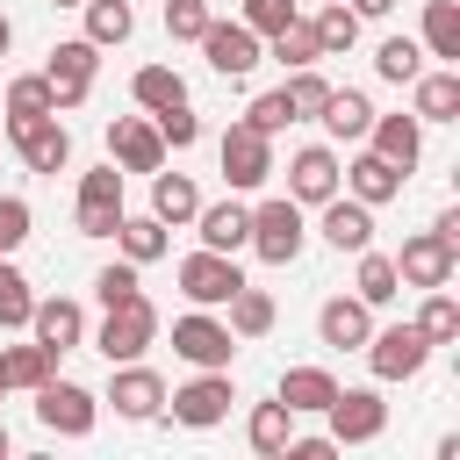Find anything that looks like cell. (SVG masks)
<instances>
[{
  "mask_svg": "<svg viewBox=\"0 0 460 460\" xmlns=\"http://www.w3.org/2000/svg\"><path fill=\"white\" fill-rule=\"evenodd\" d=\"M266 266H295L302 259V244H309V223H302V201H288V194H273V201H259L252 208V237H244Z\"/></svg>",
  "mask_w": 460,
  "mask_h": 460,
  "instance_id": "cell-1",
  "label": "cell"
},
{
  "mask_svg": "<svg viewBox=\"0 0 460 460\" xmlns=\"http://www.w3.org/2000/svg\"><path fill=\"white\" fill-rule=\"evenodd\" d=\"M151 338H158V309H151V295L115 302V309L101 316V331H93V345H101V359H108V367L144 359V352H151Z\"/></svg>",
  "mask_w": 460,
  "mask_h": 460,
  "instance_id": "cell-2",
  "label": "cell"
},
{
  "mask_svg": "<svg viewBox=\"0 0 460 460\" xmlns=\"http://www.w3.org/2000/svg\"><path fill=\"white\" fill-rule=\"evenodd\" d=\"M216 158H223L230 194H252V187H266V180H273V137H266V129H252V122H230Z\"/></svg>",
  "mask_w": 460,
  "mask_h": 460,
  "instance_id": "cell-3",
  "label": "cell"
},
{
  "mask_svg": "<svg viewBox=\"0 0 460 460\" xmlns=\"http://www.w3.org/2000/svg\"><path fill=\"white\" fill-rule=\"evenodd\" d=\"M237 288H244V273H237L230 252H208V244H201V252L180 259V295H187L194 309H223Z\"/></svg>",
  "mask_w": 460,
  "mask_h": 460,
  "instance_id": "cell-4",
  "label": "cell"
},
{
  "mask_svg": "<svg viewBox=\"0 0 460 460\" xmlns=\"http://www.w3.org/2000/svg\"><path fill=\"white\" fill-rule=\"evenodd\" d=\"M359 352H367L374 381H410V374H424V359H431V338H424L417 323H388V331H374Z\"/></svg>",
  "mask_w": 460,
  "mask_h": 460,
  "instance_id": "cell-5",
  "label": "cell"
},
{
  "mask_svg": "<svg viewBox=\"0 0 460 460\" xmlns=\"http://www.w3.org/2000/svg\"><path fill=\"white\" fill-rule=\"evenodd\" d=\"M323 417H331V438H338V446H374V438L388 431L381 388H338V395L323 402Z\"/></svg>",
  "mask_w": 460,
  "mask_h": 460,
  "instance_id": "cell-6",
  "label": "cell"
},
{
  "mask_svg": "<svg viewBox=\"0 0 460 460\" xmlns=\"http://www.w3.org/2000/svg\"><path fill=\"white\" fill-rule=\"evenodd\" d=\"M93 72H101V43L72 36V43H58V50H50L43 79H50V101H58V115H65V108H79V101L93 93Z\"/></svg>",
  "mask_w": 460,
  "mask_h": 460,
  "instance_id": "cell-7",
  "label": "cell"
},
{
  "mask_svg": "<svg viewBox=\"0 0 460 460\" xmlns=\"http://www.w3.org/2000/svg\"><path fill=\"white\" fill-rule=\"evenodd\" d=\"M165 402H172V417H180V424H194V431L223 424V417H230V402H237V395H230V367H201V374H194V381H180Z\"/></svg>",
  "mask_w": 460,
  "mask_h": 460,
  "instance_id": "cell-8",
  "label": "cell"
},
{
  "mask_svg": "<svg viewBox=\"0 0 460 460\" xmlns=\"http://www.w3.org/2000/svg\"><path fill=\"white\" fill-rule=\"evenodd\" d=\"M36 417H43V431H58V438H86L93 417H101V395L79 388V381H43V388H36Z\"/></svg>",
  "mask_w": 460,
  "mask_h": 460,
  "instance_id": "cell-9",
  "label": "cell"
},
{
  "mask_svg": "<svg viewBox=\"0 0 460 460\" xmlns=\"http://www.w3.org/2000/svg\"><path fill=\"white\" fill-rule=\"evenodd\" d=\"M115 223H122V165L108 158L79 180V237H115Z\"/></svg>",
  "mask_w": 460,
  "mask_h": 460,
  "instance_id": "cell-10",
  "label": "cell"
},
{
  "mask_svg": "<svg viewBox=\"0 0 460 460\" xmlns=\"http://www.w3.org/2000/svg\"><path fill=\"white\" fill-rule=\"evenodd\" d=\"M7 137H14V151H22V165H29V172H65V165H72V129H65L58 115L14 122Z\"/></svg>",
  "mask_w": 460,
  "mask_h": 460,
  "instance_id": "cell-11",
  "label": "cell"
},
{
  "mask_svg": "<svg viewBox=\"0 0 460 460\" xmlns=\"http://www.w3.org/2000/svg\"><path fill=\"white\" fill-rule=\"evenodd\" d=\"M108 158H115L122 172H158V165H165V137H158V122H144V115H115V122H108Z\"/></svg>",
  "mask_w": 460,
  "mask_h": 460,
  "instance_id": "cell-12",
  "label": "cell"
},
{
  "mask_svg": "<svg viewBox=\"0 0 460 460\" xmlns=\"http://www.w3.org/2000/svg\"><path fill=\"white\" fill-rule=\"evenodd\" d=\"M453 266H460V252H453L446 237H431V230L402 237V252H395V273H402L410 288H453Z\"/></svg>",
  "mask_w": 460,
  "mask_h": 460,
  "instance_id": "cell-13",
  "label": "cell"
},
{
  "mask_svg": "<svg viewBox=\"0 0 460 460\" xmlns=\"http://www.w3.org/2000/svg\"><path fill=\"white\" fill-rule=\"evenodd\" d=\"M172 352H180L187 367H230L237 338H230V323H216L208 309H194V316H180V323H172Z\"/></svg>",
  "mask_w": 460,
  "mask_h": 460,
  "instance_id": "cell-14",
  "label": "cell"
},
{
  "mask_svg": "<svg viewBox=\"0 0 460 460\" xmlns=\"http://www.w3.org/2000/svg\"><path fill=\"white\" fill-rule=\"evenodd\" d=\"M331 194H338V151H331V144H302V151L288 158V201L316 208V201H331Z\"/></svg>",
  "mask_w": 460,
  "mask_h": 460,
  "instance_id": "cell-15",
  "label": "cell"
},
{
  "mask_svg": "<svg viewBox=\"0 0 460 460\" xmlns=\"http://www.w3.org/2000/svg\"><path fill=\"white\" fill-rule=\"evenodd\" d=\"M108 402H115V417H129V424H151V417L165 410V381H158L151 367L122 359V367H115V381H108Z\"/></svg>",
  "mask_w": 460,
  "mask_h": 460,
  "instance_id": "cell-16",
  "label": "cell"
},
{
  "mask_svg": "<svg viewBox=\"0 0 460 460\" xmlns=\"http://www.w3.org/2000/svg\"><path fill=\"white\" fill-rule=\"evenodd\" d=\"M201 50H208V65H216L223 79H244V72L266 58V43H259L244 22H208V29H201Z\"/></svg>",
  "mask_w": 460,
  "mask_h": 460,
  "instance_id": "cell-17",
  "label": "cell"
},
{
  "mask_svg": "<svg viewBox=\"0 0 460 460\" xmlns=\"http://www.w3.org/2000/svg\"><path fill=\"white\" fill-rule=\"evenodd\" d=\"M29 331H36V345L58 359V352L86 345V309H79L72 295H50V302H36V309H29Z\"/></svg>",
  "mask_w": 460,
  "mask_h": 460,
  "instance_id": "cell-18",
  "label": "cell"
},
{
  "mask_svg": "<svg viewBox=\"0 0 460 460\" xmlns=\"http://www.w3.org/2000/svg\"><path fill=\"white\" fill-rule=\"evenodd\" d=\"M316 208H323V223H316V230H323V244H331V252H367V244H374V208H367V201L331 194V201H316Z\"/></svg>",
  "mask_w": 460,
  "mask_h": 460,
  "instance_id": "cell-19",
  "label": "cell"
},
{
  "mask_svg": "<svg viewBox=\"0 0 460 460\" xmlns=\"http://www.w3.org/2000/svg\"><path fill=\"white\" fill-rule=\"evenodd\" d=\"M316 338L338 345V352H359V345L374 338V309H367L359 295H331V302L316 309Z\"/></svg>",
  "mask_w": 460,
  "mask_h": 460,
  "instance_id": "cell-20",
  "label": "cell"
},
{
  "mask_svg": "<svg viewBox=\"0 0 460 460\" xmlns=\"http://www.w3.org/2000/svg\"><path fill=\"white\" fill-rule=\"evenodd\" d=\"M367 151H381L388 165L410 172V165L424 158V122H417V115H374V122H367Z\"/></svg>",
  "mask_w": 460,
  "mask_h": 460,
  "instance_id": "cell-21",
  "label": "cell"
},
{
  "mask_svg": "<svg viewBox=\"0 0 460 460\" xmlns=\"http://www.w3.org/2000/svg\"><path fill=\"white\" fill-rule=\"evenodd\" d=\"M338 180H345V194H352V201H367V208H381V201H395V194H402V165H388L381 151H359Z\"/></svg>",
  "mask_w": 460,
  "mask_h": 460,
  "instance_id": "cell-22",
  "label": "cell"
},
{
  "mask_svg": "<svg viewBox=\"0 0 460 460\" xmlns=\"http://www.w3.org/2000/svg\"><path fill=\"white\" fill-rule=\"evenodd\" d=\"M194 230H201L208 252H244V237H252V208H244V201H208V208H194Z\"/></svg>",
  "mask_w": 460,
  "mask_h": 460,
  "instance_id": "cell-23",
  "label": "cell"
},
{
  "mask_svg": "<svg viewBox=\"0 0 460 460\" xmlns=\"http://www.w3.org/2000/svg\"><path fill=\"white\" fill-rule=\"evenodd\" d=\"M273 395H280V402H288V410H295V417H323V402H331V395H338V381H331V374H323V367H288V374H280V388H273Z\"/></svg>",
  "mask_w": 460,
  "mask_h": 460,
  "instance_id": "cell-24",
  "label": "cell"
},
{
  "mask_svg": "<svg viewBox=\"0 0 460 460\" xmlns=\"http://www.w3.org/2000/svg\"><path fill=\"white\" fill-rule=\"evenodd\" d=\"M417 122H460V72H417Z\"/></svg>",
  "mask_w": 460,
  "mask_h": 460,
  "instance_id": "cell-25",
  "label": "cell"
},
{
  "mask_svg": "<svg viewBox=\"0 0 460 460\" xmlns=\"http://www.w3.org/2000/svg\"><path fill=\"white\" fill-rule=\"evenodd\" d=\"M338 144H359L367 137V122H374V101L367 93H352V86H331V101H323V115H316Z\"/></svg>",
  "mask_w": 460,
  "mask_h": 460,
  "instance_id": "cell-26",
  "label": "cell"
},
{
  "mask_svg": "<svg viewBox=\"0 0 460 460\" xmlns=\"http://www.w3.org/2000/svg\"><path fill=\"white\" fill-rule=\"evenodd\" d=\"M194 208H201L194 180H187V172H165V165H158V172H151V216L180 230V223H194Z\"/></svg>",
  "mask_w": 460,
  "mask_h": 460,
  "instance_id": "cell-27",
  "label": "cell"
},
{
  "mask_svg": "<svg viewBox=\"0 0 460 460\" xmlns=\"http://www.w3.org/2000/svg\"><path fill=\"white\" fill-rule=\"evenodd\" d=\"M115 244H122V259H129V266H151V259H165V244H172V237H165V223H158V216H129V208H122Z\"/></svg>",
  "mask_w": 460,
  "mask_h": 460,
  "instance_id": "cell-28",
  "label": "cell"
},
{
  "mask_svg": "<svg viewBox=\"0 0 460 460\" xmlns=\"http://www.w3.org/2000/svg\"><path fill=\"white\" fill-rule=\"evenodd\" d=\"M352 259H359V280H352V288H359V302H367V309H388V302L402 295L395 259H388V252H374V244H367V252H352Z\"/></svg>",
  "mask_w": 460,
  "mask_h": 460,
  "instance_id": "cell-29",
  "label": "cell"
},
{
  "mask_svg": "<svg viewBox=\"0 0 460 460\" xmlns=\"http://www.w3.org/2000/svg\"><path fill=\"white\" fill-rule=\"evenodd\" d=\"M244 438H252V453H266V460H280L288 453V438H295V410L273 395V402H259L252 410V424H244Z\"/></svg>",
  "mask_w": 460,
  "mask_h": 460,
  "instance_id": "cell-30",
  "label": "cell"
},
{
  "mask_svg": "<svg viewBox=\"0 0 460 460\" xmlns=\"http://www.w3.org/2000/svg\"><path fill=\"white\" fill-rule=\"evenodd\" d=\"M129 93H137V108H144V115H165V108H180V101H187V79H180L172 65H144V72L129 79Z\"/></svg>",
  "mask_w": 460,
  "mask_h": 460,
  "instance_id": "cell-31",
  "label": "cell"
},
{
  "mask_svg": "<svg viewBox=\"0 0 460 460\" xmlns=\"http://www.w3.org/2000/svg\"><path fill=\"white\" fill-rule=\"evenodd\" d=\"M0 108H7V129H14V122H36V115H58V101H50V79H43V72H29V79H7Z\"/></svg>",
  "mask_w": 460,
  "mask_h": 460,
  "instance_id": "cell-32",
  "label": "cell"
},
{
  "mask_svg": "<svg viewBox=\"0 0 460 460\" xmlns=\"http://www.w3.org/2000/svg\"><path fill=\"white\" fill-rule=\"evenodd\" d=\"M223 309H230V338H266V331H273V295L252 288V280H244Z\"/></svg>",
  "mask_w": 460,
  "mask_h": 460,
  "instance_id": "cell-33",
  "label": "cell"
},
{
  "mask_svg": "<svg viewBox=\"0 0 460 460\" xmlns=\"http://www.w3.org/2000/svg\"><path fill=\"white\" fill-rule=\"evenodd\" d=\"M309 29H316V50H323V58H338V50H352V43H359V14H352L345 0H323Z\"/></svg>",
  "mask_w": 460,
  "mask_h": 460,
  "instance_id": "cell-34",
  "label": "cell"
},
{
  "mask_svg": "<svg viewBox=\"0 0 460 460\" xmlns=\"http://www.w3.org/2000/svg\"><path fill=\"white\" fill-rule=\"evenodd\" d=\"M424 50L446 58V65H460V0H431L424 7Z\"/></svg>",
  "mask_w": 460,
  "mask_h": 460,
  "instance_id": "cell-35",
  "label": "cell"
},
{
  "mask_svg": "<svg viewBox=\"0 0 460 460\" xmlns=\"http://www.w3.org/2000/svg\"><path fill=\"white\" fill-rule=\"evenodd\" d=\"M129 29H137L129 0H86V43L115 50V43H129Z\"/></svg>",
  "mask_w": 460,
  "mask_h": 460,
  "instance_id": "cell-36",
  "label": "cell"
},
{
  "mask_svg": "<svg viewBox=\"0 0 460 460\" xmlns=\"http://www.w3.org/2000/svg\"><path fill=\"white\" fill-rule=\"evenodd\" d=\"M266 58H280L288 72H302V65H316L323 50H316V29H309V22L295 14L288 29H273V36H266Z\"/></svg>",
  "mask_w": 460,
  "mask_h": 460,
  "instance_id": "cell-37",
  "label": "cell"
},
{
  "mask_svg": "<svg viewBox=\"0 0 460 460\" xmlns=\"http://www.w3.org/2000/svg\"><path fill=\"white\" fill-rule=\"evenodd\" d=\"M374 72H381L388 86H410V79L424 72V43H410V36H388V43L374 50Z\"/></svg>",
  "mask_w": 460,
  "mask_h": 460,
  "instance_id": "cell-38",
  "label": "cell"
},
{
  "mask_svg": "<svg viewBox=\"0 0 460 460\" xmlns=\"http://www.w3.org/2000/svg\"><path fill=\"white\" fill-rule=\"evenodd\" d=\"M280 93H288L295 122H316V115H323V101H331V79H323L316 65H302V72H288V86H280Z\"/></svg>",
  "mask_w": 460,
  "mask_h": 460,
  "instance_id": "cell-39",
  "label": "cell"
},
{
  "mask_svg": "<svg viewBox=\"0 0 460 460\" xmlns=\"http://www.w3.org/2000/svg\"><path fill=\"white\" fill-rule=\"evenodd\" d=\"M417 331H424L431 345H453V338H460V302H453L446 288H424V309H417Z\"/></svg>",
  "mask_w": 460,
  "mask_h": 460,
  "instance_id": "cell-40",
  "label": "cell"
},
{
  "mask_svg": "<svg viewBox=\"0 0 460 460\" xmlns=\"http://www.w3.org/2000/svg\"><path fill=\"white\" fill-rule=\"evenodd\" d=\"M0 367H7V388H29V395H36V388L50 381L58 359H50L43 345H14V352H0Z\"/></svg>",
  "mask_w": 460,
  "mask_h": 460,
  "instance_id": "cell-41",
  "label": "cell"
},
{
  "mask_svg": "<svg viewBox=\"0 0 460 460\" xmlns=\"http://www.w3.org/2000/svg\"><path fill=\"white\" fill-rule=\"evenodd\" d=\"M208 22H216L208 0H165V36H172V43H201Z\"/></svg>",
  "mask_w": 460,
  "mask_h": 460,
  "instance_id": "cell-42",
  "label": "cell"
},
{
  "mask_svg": "<svg viewBox=\"0 0 460 460\" xmlns=\"http://www.w3.org/2000/svg\"><path fill=\"white\" fill-rule=\"evenodd\" d=\"M29 309H36V295H29V280L0 259V331H22L29 323Z\"/></svg>",
  "mask_w": 460,
  "mask_h": 460,
  "instance_id": "cell-43",
  "label": "cell"
},
{
  "mask_svg": "<svg viewBox=\"0 0 460 460\" xmlns=\"http://www.w3.org/2000/svg\"><path fill=\"white\" fill-rule=\"evenodd\" d=\"M93 295H101V309H115V302H137L144 288H137V266L122 259V266H101L93 273Z\"/></svg>",
  "mask_w": 460,
  "mask_h": 460,
  "instance_id": "cell-44",
  "label": "cell"
},
{
  "mask_svg": "<svg viewBox=\"0 0 460 460\" xmlns=\"http://www.w3.org/2000/svg\"><path fill=\"white\" fill-rule=\"evenodd\" d=\"M244 122H252V129H266V137H280V129L295 122V108H288V93L273 86V93H259V101L244 108Z\"/></svg>",
  "mask_w": 460,
  "mask_h": 460,
  "instance_id": "cell-45",
  "label": "cell"
},
{
  "mask_svg": "<svg viewBox=\"0 0 460 460\" xmlns=\"http://www.w3.org/2000/svg\"><path fill=\"white\" fill-rule=\"evenodd\" d=\"M288 22H295V0H244V29H252L259 43H266L273 29H288Z\"/></svg>",
  "mask_w": 460,
  "mask_h": 460,
  "instance_id": "cell-46",
  "label": "cell"
},
{
  "mask_svg": "<svg viewBox=\"0 0 460 460\" xmlns=\"http://www.w3.org/2000/svg\"><path fill=\"white\" fill-rule=\"evenodd\" d=\"M158 122V137H165V151H187L194 137H201V122H194V108L180 101V108H165V115H151Z\"/></svg>",
  "mask_w": 460,
  "mask_h": 460,
  "instance_id": "cell-47",
  "label": "cell"
},
{
  "mask_svg": "<svg viewBox=\"0 0 460 460\" xmlns=\"http://www.w3.org/2000/svg\"><path fill=\"white\" fill-rule=\"evenodd\" d=\"M22 237H29V201H22V194H0V259H7Z\"/></svg>",
  "mask_w": 460,
  "mask_h": 460,
  "instance_id": "cell-48",
  "label": "cell"
},
{
  "mask_svg": "<svg viewBox=\"0 0 460 460\" xmlns=\"http://www.w3.org/2000/svg\"><path fill=\"white\" fill-rule=\"evenodd\" d=\"M331 453H338V438H288L280 460H331Z\"/></svg>",
  "mask_w": 460,
  "mask_h": 460,
  "instance_id": "cell-49",
  "label": "cell"
},
{
  "mask_svg": "<svg viewBox=\"0 0 460 460\" xmlns=\"http://www.w3.org/2000/svg\"><path fill=\"white\" fill-rule=\"evenodd\" d=\"M431 237H446V244L460 252V208H438V223H431Z\"/></svg>",
  "mask_w": 460,
  "mask_h": 460,
  "instance_id": "cell-50",
  "label": "cell"
},
{
  "mask_svg": "<svg viewBox=\"0 0 460 460\" xmlns=\"http://www.w3.org/2000/svg\"><path fill=\"white\" fill-rule=\"evenodd\" d=\"M388 7H395V0H352V14H359V22H381Z\"/></svg>",
  "mask_w": 460,
  "mask_h": 460,
  "instance_id": "cell-51",
  "label": "cell"
},
{
  "mask_svg": "<svg viewBox=\"0 0 460 460\" xmlns=\"http://www.w3.org/2000/svg\"><path fill=\"white\" fill-rule=\"evenodd\" d=\"M7 43H14V22H7V14H0V58H7Z\"/></svg>",
  "mask_w": 460,
  "mask_h": 460,
  "instance_id": "cell-52",
  "label": "cell"
},
{
  "mask_svg": "<svg viewBox=\"0 0 460 460\" xmlns=\"http://www.w3.org/2000/svg\"><path fill=\"white\" fill-rule=\"evenodd\" d=\"M0 460H7V424H0Z\"/></svg>",
  "mask_w": 460,
  "mask_h": 460,
  "instance_id": "cell-53",
  "label": "cell"
},
{
  "mask_svg": "<svg viewBox=\"0 0 460 460\" xmlns=\"http://www.w3.org/2000/svg\"><path fill=\"white\" fill-rule=\"evenodd\" d=\"M50 7H86V0H50Z\"/></svg>",
  "mask_w": 460,
  "mask_h": 460,
  "instance_id": "cell-54",
  "label": "cell"
},
{
  "mask_svg": "<svg viewBox=\"0 0 460 460\" xmlns=\"http://www.w3.org/2000/svg\"><path fill=\"white\" fill-rule=\"evenodd\" d=\"M0 395H7V367H0Z\"/></svg>",
  "mask_w": 460,
  "mask_h": 460,
  "instance_id": "cell-55",
  "label": "cell"
}]
</instances>
